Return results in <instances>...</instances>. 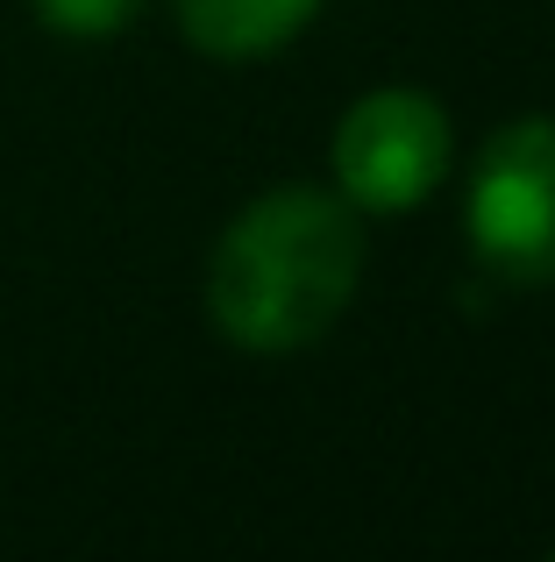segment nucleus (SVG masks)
Returning <instances> with one entry per match:
<instances>
[{
  "mask_svg": "<svg viewBox=\"0 0 555 562\" xmlns=\"http://www.w3.org/2000/svg\"><path fill=\"white\" fill-rule=\"evenodd\" d=\"M363 278V214L342 192H257L207 257V314L250 357L314 349Z\"/></svg>",
  "mask_w": 555,
  "mask_h": 562,
  "instance_id": "f257e3e1",
  "label": "nucleus"
},
{
  "mask_svg": "<svg viewBox=\"0 0 555 562\" xmlns=\"http://www.w3.org/2000/svg\"><path fill=\"white\" fill-rule=\"evenodd\" d=\"M471 257L506 285H548L555 278V122L528 114L485 136L463 200Z\"/></svg>",
  "mask_w": 555,
  "mask_h": 562,
  "instance_id": "f03ea898",
  "label": "nucleus"
},
{
  "mask_svg": "<svg viewBox=\"0 0 555 562\" xmlns=\"http://www.w3.org/2000/svg\"><path fill=\"white\" fill-rule=\"evenodd\" d=\"M456 136L434 93L420 86H377V93L349 100L335 122V186L356 214H406L442 186Z\"/></svg>",
  "mask_w": 555,
  "mask_h": 562,
  "instance_id": "7ed1b4c3",
  "label": "nucleus"
},
{
  "mask_svg": "<svg viewBox=\"0 0 555 562\" xmlns=\"http://www.w3.org/2000/svg\"><path fill=\"white\" fill-rule=\"evenodd\" d=\"M320 14V0H179V29L200 57L250 65L271 57Z\"/></svg>",
  "mask_w": 555,
  "mask_h": 562,
  "instance_id": "20e7f679",
  "label": "nucleus"
},
{
  "mask_svg": "<svg viewBox=\"0 0 555 562\" xmlns=\"http://www.w3.org/2000/svg\"><path fill=\"white\" fill-rule=\"evenodd\" d=\"M36 8L43 29H57V36H114V29L136 22L143 0H29Z\"/></svg>",
  "mask_w": 555,
  "mask_h": 562,
  "instance_id": "39448f33",
  "label": "nucleus"
}]
</instances>
